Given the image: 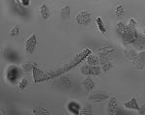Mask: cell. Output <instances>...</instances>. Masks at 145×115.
Segmentation results:
<instances>
[{"label":"cell","instance_id":"obj_1","mask_svg":"<svg viewBox=\"0 0 145 115\" xmlns=\"http://www.w3.org/2000/svg\"><path fill=\"white\" fill-rule=\"evenodd\" d=\"M137 22L134 18H131L130 22L127 25L126 28V31L124 33V35L122 36L123 39V43L125 44H133L137 37Z\"/></svg>","mask_w":145,"mask_h":115},{"label":"cell","instance_id":"obj_2","mask_svg":"<svg viewBox=\"0 0 145 115\" xmlns=\"http://www.w3.org/2000/svg\"><path fill=\"white\" fill-rule=\"evenodd\" d=\"M22 71L20 70V68H18L15 65H11L7 69L6 72L7 80L10 82L11 84H17L20 77L22 76Z\"/></svg>","mask_w":145,"mask_h":115},{"label":"cell","instance_id":"obj_3","mask_svg":"<svg viewBox=\"0 0 145 115\" xmlns=\"http://www.w3.org/2000/svg\"><path fill=\"white\" fill-rule=\"evenodd\" d=\"M81 74H85V76H98L101 74V68L99 66H94V65H85L80 69Z\"/></svg>","mask_w":145,"mask_h":115},{"label":"cell","instance_id":"obj_4","mask_svg":"<svg viewBox=\"0 0 145 115\" xmlns=\"http://www.w3.org/2000/svg\"><path fill=\"white\" fill-rule=\"evenodd\" d=\"M36 44H37V36L36 34H33L25 42V50H26V52L29 53V54H32Z\"/></svg>","mask_w":145,"mask_h":115},{"label":"cell","instance_id":"obj_5","mask_svg":"<svg viewBox=\"0 0 145 115\" xmlns=\"http://www.w3.org/2000/svg\"><path fill=\"white\" fill-rule=\"evenodd\" d=\"M76 22L79 24H85L91 20V14L87 11H81L76 18Z\"/></svg>","mask_w":145,"mask_h":115},{"label":"cell","instance_id":"obj_6","mask_svg":"<svg viewBox=\"0 0 145 115\" xmlns=\"http://www.w3.org/2000/svg\"><path fill=\"white\" fill-rule=\"evenodd\" d=\"M117 108H118V105H117V102H116V98L112 97L110 99V101H109L108 105H107L108 113L111 115H115L117 113Z\"/></svg>","mask_w":145,"mask_h":115},{"label":"cell","instance_id":"obj_7","mask_svg":"<svg viewBox=\"0 0 145 115\" xmlns=\"http://www.w3.org/2000/svg\"><path fill=\"white\" fill-rule=\"evenodd\" d=\"M135 46L138 49H145V36L143 35H137L134 43Z\"/></svg>","mask_w":145,"mask_h":115},{"label":"cell","instance_id":"obj_8","mask_svg":"<svg viewBox=\"0 0 145 115\" xmlns=\"http://www.w3.org/2000/svg\"><path fill=\"white\" fill-rule=\"evenodd\" d=\"M108 98L107 94L104 93H95L94 95H92L91 97H89V101H94V102H102L105 101Z\"/></svg>","mask_w":145,"mask_h":115},{"label":"cell","instance_id":"obj_9","mask_svg":"<svg viewBox=\"0 0 145 115\" xmlns=\"http://www.w3.org/2000/svg\"><path fill=\"white\" fill-rule=\"evenodd\" d=\"M32 70H33V76H34L35 83H36V82H39V81L43 80V79H44V74H43V72L40 71L39 69H37L36 65H33V68H32Z\"/></svg>","mask_w":145,"mask_h":115},{"label":"cell","instance_id":"obj_10","mask_svg":"<svg viewBox=\"0 0 145 115\" xmlns=\"http://www.w3.org/2000/svg\"><path fill=\"white\" fill-rule=\"evenodd\" d=\"M40 12H41V16L44 20H48L50 16V8L46 4H43L41 7H40Z\"/></svg>","mask_w":145,"mask_h":115},{"label":"cell","instance_id":"obj_11","mask_svg":"<svg viewBox=\"0 0 145 115\" xmlns=\"http://www.w3.org/2000/svg\"><path fill=\"white\" fill-rule=\"evenodd\" d=\"M135 62H137V63H135V66H137V68L139 69H143L145 67V52H142L137 57V60Z\"/></svg>","mask_w":145,"mask_h":115},{"label":"cell","instance_id":"obj_12","mask_svg":"<svg viewBox=\"0 0 145 115\" xmlns=\"http://www.w3.org/2000/svg\"><path fill=\"white\" fill-rule=\"evenodd\" d=\"M68 108L69 110H71L74 114H80V107L78 103L76 102H71L69 105H68Z\"/></svg>","mask_w":145,"mask_h":115},{"label":"cell","instance_id":"obj_13","mask_svg":"<svg viewBox=\"0 0 145 115\" xmlns=\"http://www.w3.org/2000/svg\"><path fill=\"white\" fill-rule=\"evenodd\" d=\"M125 107L127 109H135V110H138L139 107H138V105H137V100H135V98H132V100L130 101V102L126 103L125 105Z\"/></svg>","mask_w":145,"mask_h":115},{"label":"cell","instance_id":"obj_14","mask_svg":"<svg viewBox=\"0 0 145 115\" xmlns=\"http://www.w3.org/2000/svg\"><path fill=\"white\" fill-rule=\"evenodd\" d=\"M83 85H84V87H85V90L87 91V92H89V91L93 90V89L95 88L94 81H93L92 79L90 78V77H87V78H86L85 80H84Z\"/></svg>","mask_w":145,"mask_h":115},{"label":"cell","instance_id":"obj_15","mask_svg":"<svg viewBox=\"0 0 145 115\" xmlns=\"http://www.w3.org/2000/svg\"><path fill=\"white\" fill-rule=\"evenodd\" d=\"M96 23H97V26H98V28H99L101 33H102L104 36H106V26H105V23L103 22L102 18H96Z\"/></svg>","mask_w":145,"mask_h":115},{"label":"cell","instance_id":"obj_16","mask_svg":"<svg viewBox=\"0 0 145 115\" xmlns=\"http://www.w3.org/2000/svg\"><path fill=\"white\" fill-rule=\"evenodd\" d=\"M5 57L10 61H16L18 59V56L16 54L15 51L11 50V49H8V50L5 51Z\"/></svg>","mask_w":145,"mask_h":115},{"label":"cell","instance_id":"obj_17","mask_svg":"<svg viewBox=\"0 0 145 115\" xmlns=\"http://www.w3.org/2000/svg\"><path fill=\"white\" fill-rule=\"evenodd\" d=\"M87 62L89 63L90 65H94V66H98L100 64L99 57H98L97 55H89L87 58Z\"/></svg>","mask_w":145,"mask_h":115},{"label":"cell","instance_id":"obj_18","mask_svg":"<svg viewBox=\"0 0 145 115\" xmlns=\"http://www.w3.org/2000/svg\"><path fill=\"white\" fill-rule=\"evenodd\" d=\"M60 14H61V16L63 18H70V6L66 5L64 6L60 11Z\"/></svg>","mask_w":145,"mask_h":115},{"label":"cell","instance_id":"obj_19","mask_svg":"<svg viewBox=\"0 0 145 115\" xmlns=\"http://www.w3.org/2000/svg\"><path fill=\"white\" fill-rule=\"evenodd\" d=\"M126 28H127V25H124L123 23L119 22L117 24V26H116V30H117V33L119 35H120L121 37L124 35V33L126 31Z\"/></svg>","mask_w":145,"mask_h":115},{"label":"cell","instance_id":"obj_20","mask_svg":"<svg viewBox=\"0 0 145 115\" xmlns=\"http://www.w3.org/2000/svg\"><path fill=\"white\" fill-rule=\"evenodd\" d=\"M113 68H114L113 64L111 62H108V61L106 63H105V64H103V70H104L105 73H108L109 71L113 70Z\"/></svg>","mask_w":145,"mask_h":115},{"label":"cell","instance_id":"obj_21","mask_svg":"<svg viewBox=\"0 0 145 115\" xmlns=\"http://www.w3.org/2000/svg\"><path fill=\"white\" fill-rule=\"evenodd\" d=\"M20 26H18V25H17V26H14L11 29V31H10V36L11 37H16L18 33H20Z\"/></svg>","mask_w":145,"mask_h":115},{"label":"cell","instance_id":"obj_22","mask_svg":"<svg viewBox=\"0 0 145 115\" xmlns=\"http://www.w3.org/2000/svg\"><path fill=\"white\" fill-rule=\"evenodd\" d=\"M112 51H114L113 48H103L98 50V53H104V54H109Z\"/></svg>","mask_w":145,"mask_h":115},{"label":"cell","instance_id":"obj_23","mask_svg":"<svg viewBox=\"0 0 145 115\" xmlns=\"http://www.w3.org/2000/svg\"><path fill=\"white\" fill-rule=\"evenodd\" d=\"M123 14H124L123 5L118 6L117 9H116V16H117V18H121V16H123Z\"/></svg>","mask_w":145,"mask_h":115},{"label":"cell","instance_id":"obj_24","mask_svg":"<svg viewBox=\"0 0 145 115\" xmlns=\"http://www.w3.org/2000/svg\"><path fill=\"white\" fill-rule=\"evenodd\" d=\"M26 85H27V79L23 78L20 81V83H18V88H20V90H23V89L26 87Z\"/></svg>","mask_w":145,"mask_h":115},{"label":"cell","instance_id":"obj_25","mask_svg":"<svg viewBox=\"0 0 145 115\" xmlns=\"http://www.w3.org/2000/svg\"><path fill=\"white\" fill-rule=\"evenodd\" d=\"M31 68H33V65H31V64H23L22 65V69L24 70L25 72H28V71H30L31 70Z\"/></svg>","mask_w":145,"mask_h":115},{"label":"cell","instance_id":"obj_26","mask_svg":"<svg viewBox=\"0 0 145 115\" xmlns=\"http://www.w3.org/2000/svg\"><path fill=\"white\" fill-rule=\"evenodd\" d=\"M41 109H43L41 107ZM34 114H50V112H48V111H46V110H42V111H39V110H34V112H33Z\"/></svg>","mask_w":145,"mask_h":115},{"label":"cell","instance_id":"obj_27","mask_svg":"<svg viewBox=\"0 0 145 115\" xmlns=\"http://www.w3.org/2000/svg\"><path fill=\"white\" fill-rule=\"evenodd\" d=\"M62 84L63 85H65V86H68V87H70L71 86V82H70L69 79H67V78H65V77H63L62 78Z\"/></svg>","mask_w":145,"mask_h":115},{"label":"cell","instance_id":"obj_28","mask_svg":"<svg viewBox=\"0 0 145 115\" xmlns=\"http://www.w3.org/2000/svg\"><path fill=\"white\" fill-rule=\"evenodd\" d=\"M20 1H22V5L25 6V7H27V6L30 5V0H20Z\"/></svg>","mask_w":145,"mask_h":115},{"label":"cell","instance_id":"obj_29","mask_svg":"<svg viewBox=\"0 0 145 115\" xmlns=\"http://www.w3.org/2000/svg\"><path fill=\"white\" fill-rule=\"evenodd\" d=\"M138 110H139V113L140 114H145V105H142L141 108H139Z\"/></svg>","mask_w":145,"mask_h":115}]
</instances>
